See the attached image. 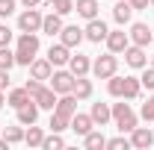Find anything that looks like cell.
I'll list each match as a JSON object with an SVG mask.
<instances>
[{
  "instance_id": "cell-14",
  "label": "cell",
  "mask_w": 154,
  "mask_h": 150,
  "mask_svg": "<svg viewBox=\"0 0 154 150\" xmlns=\"http://www.w3.org/2000/svg\"><path fill=\"white\" fill-rule=\"evenodd\" d=\"M51 74H54V65L48 62V56L45 59L36 56L30 62V76H33V79H42V82H45V79H51Z\"/></svg>"
},
{
  "instance_id": "cell-29",
  "label": "cell",
  "mask_w": 154,
  "mask_h": 150,
  "mask_svg": "<svg viewBox=\"0 0 154 150\" xmlns=\"http://www.w3.org/2000/svg\"><path fill=\"white\" fill-rule=\"evenodd\" d=\"M68 127H71V118H65V115H59V112L51 115V132H62V130H68Z\"/></svg>"
},
{
  "instance_id": "cell-37",
  "label": "cell",
  "mask_w": 154,
  "mask_h": 150,
  "mask_svg": "<svg viewBox=\"0 0 154 150\" xmlns=\"http://www.w3.org/2000/svg\"><path fill=\"white\" fill-rule=\"evenodd\" d=\"M139 115L145 118V121H154V103L148 100V103H142V109H139Z\"/></svg>"
},
{
  "instance_id": "cell-39",
  "label": "cell",
  "mask_w": 154,
  "mask_h": 150,
  "mask_svg": "<svg viewBox=\"0 0 154 150\" xmlns=\"http://www.w3.org/2000/svg\"><path fill=\"white\" fill-rule=\"evenodd\" d=\"M9 82H12V79H9V71H3V68H0V91H6V88H9Z\"/></svg>"
},
{
  "instance_id": "cell-5",
  "label": "cell",
  "mask_w": 154,
  "mask_h": 150,
  "mask_svg": "<svg viewBox=\"0 0 154 150\" xmlns=\"http://www.w3.org/2000/svg\"><path fill=\"white\" fill-rule=\"evenodd\" d=\"M42 21H45V15L38 12L36 6H33V9H24L18 15V30L21 33H38V30H42Z\"/></svg>"
},
{
  "instance_id": "cell-10",
  "label": "cell",
  "mask_w": 154,
  "mask_h": 150,
  "mask_svg": "<svg viewBox=\"0 0 154 150\" xmlns=\"http://www.w3.org/2000/svg\"><path fill=\"white\" fill-rule=\"evenodd\" d=\"M122 56H125V62H128V68H136V71H142V68L148 65L145 47H139V44H128V50H125Z\"/></svg>"
},
{
  "instance_id": "cell-45",
  "label": "cell",
  "mask_w": 154,
  "mask_h": 150,
  "mask_svg": "<svg viewBox=\"0 0 154 150\" xmlns=\"http://www.w3.org/2000/svg\"><path fill=\"white\" fill-rule=\"evenodd\" d=\"M151 65H154V56H151Z\"/></svg>"
},
{
  "instance_id": "cell-12",
  "label": "cell",
  "mask_w": 154,
  "mask_h": 150,
  "mask_svg": "<svg viewBox=\"0 0 154 150\" xmlns=\"http://www.w3.org/2000/svg\"><path fill=\"white\" fill-rule=\"evenodd\" d=\"M68 59H71V47H65L62 41H59V44H51V50H48V62H51L54 68L68 65Z\"/></svg>"
},
{
  "instance_id": "cell-46",
  "label": "cell",
  "mask_w": 154,
  "mask_h": 150,
  "mask_svg": "<svg viewBox=\"0 0 154 150\" xmlns=\"http://www.w3.org/2000/svg\"><path fill=\"white\" fill-rule=\"evenodd\" d=\"M151 6H154V0H151Z\"/></svg>"
},
{
  "instance_id": "cell-11",
  "label": "cell",
  "mask_w": 154,
  "mask_h": 150,
  "mask_svg": "<svg viewBox=\"0 0 154 150\" xmlns=\"http://www.w3.org/2000/svg\"><path fill=\"white\" fill-rule=\"evenodd\" d=\"M131 147H136V150L154 147V132L148 130V127H134V130H131Z\"/></svg>"
},
{
  "instance_id": "cell-21",
  "label": "cell",
  "mask_w": 154,
  "mask_h": 150,
  "mask_svg": "<svg viewBox=\"0 0 154 150\" xmlns=\"http://www.w3.org/2000/svg\"><path fill=\"white\" fill-rule=\"evenodd\" d=\"M113 18H116V24H131V18H134V6H131V0H119L113 6Z\"/></svg>"
},
{
  "instance_id": "cell-40",
  "label": "cell",
  "mask_w": 154,
  "mask_h": 150,
  "mask_svg": "<svg viewBox=\"0 0 154 150\" xmlns=\"http://www.w3.org/2000/svg\"><path fill=\"white\" fill-rule=\"evenodd\" d=\"M148 3H151V0H131L134 12H139V9H148Z\"/></svg>"
},
{
  "instance_id": "cell-3",
  "label": "cell",
  "mask_w": 154,
  "mask_h": 150,
  "mask_svg": "<svg viewBox=\"0 0 154 150\" xmlns=\"http://www.w3.org/2000/svg\"><path fill=\"white\" fill-rule=\"evenodd\" d=\"M113 121H116V127L122 132H131L136 127V112L131 109V103H113Z\"/></svg>"
},
{
  "instance_id": "cell-32",
  "label": "cell",
  "mask_w": 154,
  "mask_h": 150,
  "mask_svg": "<svg viewBox=\"0 0 154 150\" xmlns=\"http://www.w3.org/2000/svg\"><path fill=\"white\" fill-rule=\"evenodd\" d=\"M51 6H54V12H57V15H62V18L74 12V0H54Z\"/></svg>"
},
{
  "instance_id": "cell-18",
  "label": "cell",
  "mask_w": 154,
  "mask_h": 150,
  "mask_svg": "<svg viewBox=\"0 0 154 150\" xmlns=\"http://www.w3.org/2000/svg\"><path fill=\"white\" fill-rule=\"evenodd\" d=\"M77 103H80V100H77L71 91H68V94H59V97H57V109H54V112L65 115V118H71V115L77 112Z\"/></svg>"
},
{
  "instance_id": "cell-2",
  "label": "cell",
  "mask_w": 154,
  "mask_h": 150,
  "mask_svg": "<svg viewBox=\"0 0 154 150\" xmlns=\"http://www.w3.org/2000/svg\"><path fill=\"white\" fill-rule=\"evenodd\" d=\"M38 33H21L18 36V47H15V62L30 68V62L38 56Z\"/></svg>"
},
{
  "instance_id": "cell-28",
  "label": "cell",
  "mask_w": 154,
  "mask_h": 150,
  "mask_svg": "<svg viewBox=\"0 0 154 150\" xmlns=\"http://www.w3.org/2000/svg\"><path fill=\"white\" fill-rule=\"evenodd\" d=\"M42 147H45V150H62V147H65V138H62L59 132H51V135H45Z\"/></svg>"
},
{
  "instance_id": "cell-27",
  "label": "cell",
  "mask_w": 154,
  "mask_h": 150,
  "mask_svg": "<svg viewBox=\"0 0 154 150\" xmlns=\"http://www.w3.org/2000/svg\"><path fill=\"white\" fill-rule=\"evenodd\" d=\"M42 141H45V132H42V127L30 124V130L24 132V144H27V147H42Z\"/></svg>"
},
{
  "instance_id": "cell-4",
  "label": "cell",
  "mask_w": 154,
  "mask_h": 150,
  "mask_svg": "<svg viewBox=\"0 0 154 150\" xmlns=\"http://www.w3.org/2000/svg\"><path fill=\"white\" fill-rule=\"evenodd\" d=\"M116 71H119V59H116V53H104V56H98L95 62H92V74H95L98 79H110Z\"/></svg>"
},
{
  "instance_id": "cell-13",
  "label": "cell",
  "mask_w": 154,
  "mask_h": 150,
  "mask_svg": "<svg viewBox=\"0 0 154 150\" xmlns=\"http://www.w3.org/2000/svg\"><path fill=\"white\" fill-rule=\"evenodd\" d=\"M57 97H59V94L54 91L51 85H42V88H38L36 94H33V100L38 103V109H51V112L57 109Z\"/></svg>"
},
{
  "instance_id": "cell-26",
  "label": "cell",
  "mask_w": 154,
  "mask_h": 150,
  "mask_svg": "<svg viewBox=\"0 0 154 150\" xmlns=\"http://www.w3.org/2000/svg\"><path fill=\"white\" fill-rule=\"evenodd\" d=\"M83 144H86V150H104L107 147V138H104L101 130H89L83 135Z\"/></svg>"
},
{
  "instance_id": "cell-17",
  "label": "cell",
  "mask_w": 154,
  "mask_h": 150,
  "mask_svg": "<svg viewBox=\"0 0 154 150\" xmlns=\"http://www.w3.org/2000/svg\"><path fill=\"white\" fill-rule=\"evenodd\" d=\"M92 121H95V127H107L110 121H113V106H107V103H92Z\"/></svg>"
},
{
  "instance_id": "cell-7",
  "label": "cell",
  "mask_w": 154,
  "mask_h": 150,
  "mask_svg": "<svg viewBox=\"0 0 154 150\" xmlns=\"http://www.w3.org/2000/svg\"><path fill=\"white\" fill-rule=\"evenodd\" d=\"M131 44H139V47H148L154 41V33H151V27L148 24H142V21H136V24H131Z\"/></svg>"
},
{
  "instance_id": "cell-9",
  "label": "cell",
  "mask_w": 154,
  "mask_h": 150,
  "mask_svg": "<svg viewBox=\"0 0 154 150\" xmlns=\"http://www.w3.org/2000/svg\"><path fill=\"white\" fill-rule=\"evenodd\" d=\"M128 44H131V36H128L125 30H110V33H107V50H110V53H116V56L125 53Z\"/></svg>"
},
{
  "instance_id": "cell-30",
  "label": "cell",
  "mask_w": 154,
  "mask_h": 150,
  "mask_svg": "<svg viewBox=\"0 0 154 150\" xmlns=\"http://www.w3.org/2000/svg\"><path fill=\"white\" fill-rule=\"evenodd\" d=\"M12 65H18L15 62V50H9V44H6V47H0V68L12 71Z\"/></svg>"
},
{
  "instance_id": "cell-25",
  "label": "cell",
  "mask_w": 154,
  "mask_h": 150,
  "mask_svg": "<svg viewBox=\"0 0 154 150\" xmlns=\"http://www.w3.org/2000/svg\"><path fill=\"white\" fill-rule=\"evenodd\" d=\"M30 100H33V94L27 91L24 85H21V88H12L9 97H6V103H9L12 109H21V106H24V103H30Z\"/></svg>"
},
{
  "instance_id": "cell-41",
  "label": "cell",
  "mask_w": 154,
  "mask_h": 150,
  "mask_svg": "<svg viewBox=\"0 0 154 150\" xmlns=\"http://www.w3.org/2000/svg\"><path fill=\"white\" fill-rule=\"evenodd\" d=\"M24 3V9H33V6H38V3H45V0H21Z\"/></svg>"
},
{
  "instance_id": "cell-43",
  "label": "cell",
  "mask_w": 154,
  "mask_h": 150,
  "mask_svg": "<svg viewBox=\"0 0 154 150\" xmlns=\"http://www.w3.org/2000/svg\"><path fill=\"white\" fill-rule=\"evenodd\" d=\"M148 100H151V103H154V91H151V97H148Z\"/></svg>"
},
{
  "instance_id": "cell-19",
  "label": "cell",
  "mask_w": 154,
  "mask_h": 150,
  "mask_svg": "<svg viewBox=\"0 0 154 150\" xmlns=\"http://www.w3.org/2000/svg\"><path fill=\"white\" fill-rule=\"evenodd\" d=\"M98 9H101L98 0H74V12L80 15V18H86V21L98 18Z\"/></svg>"
},
{
  "instance_id": "cell-42",
  "label": "cell",
  "mask_w": 154,
  "mask_h": 150,
  "mask_svg": "<svg viewBox=\"0 0 154 150\" xmlns=\"http://www.w3.org/2000/svg\"><path fill=\"white\" fill-rule=\"evenodd\" d=\"M3 103H6V97H3V91H0V109H3Z\"/></svg>"
},
{
  "instance_id": "cell-6",
  "label": "cell",
  "mask_w": 154,
  "mask_h": 150,
  "mask_svg": "<svg viewBox=\"0 0 154 150\" xmlns=\"http://www.w3.org/2000/svg\"><path fill=\"white\" fill-rule=\"evenodd\" d=\"M48 82H51V88H54L57 94H68L71 88H74V74H71V71H65V68H57V71L51 74Z\"/></svg>"
},
{
  "instance_id": "cell-38",
  "label": "cell",
  "mask_w": 154,
  "mask_h": 150,
  "mask_svg": "<svg viewBox=\"0 0 154 150\" xmlns=\"http://www.w3.org/2000/svg\"><path fill=\"white\" fill-rule=\"evenodd\" d=\"M24 88H27V91H30V94H36L38 88H42V79H33V76H30V79L24 82Z\"/></svg>"
},
{
  "instance_id": "cell-16",
  "label": "cell",
  "mask_w": 154,
  "mask_h": 150,
  "mask_svg": "<svg viewBox=\"0 0 154 150\" xmlns=\"http://www.w3.org/2000/svg\"><path fill=\"white\" fill-rule=\"evenodd\" d=\"M83 38H86V36H83V30L74 27V24H71V27H62V33H59V41H62L65 47H71V50H74Z\"/></svg>"
},
{
  "instance_id": "cell-44",
  "label": "cell",
  "mask_w": 154,
  "mask_h": 150,
  "mask_svg": "<svg viewBox=\"0 0 154 150\" xmlns=\"http://www.w3.org/2000/svg\"><path fill=\"white\" fill-rule=\"evenodd\" d=\"M45 3H48V6H51V3H54V0H45Z\"/></svg>"
},
{
  "instance_id": "cell-34",
  "label": "cell",
  "mask_w": 154,
  "mask_h": 150,
  "mask_svg": "<svg viewBox=\"0 0 154 150\" xmlns=\"http://www.w3.org/2000/svg\"><path fill=\"white\" fill-rule=\"evenodd\" d=\"M107 147L110 150H128L131 147V138H125V132H122L119 138H107Z\"/></svg>"
},
{
  "instance_id": "cell-35",
  "label": "cell",
  "mask_w": 154,
  "mask_h": 150,
  "mask_svg": "<svg viewBox=\"0 0 154 150\" xmlns=\"http://www.w3.org/2000/svg\"><path fill=\"white\" fill-rule=\"evenodd\" d=\"M15 12V0H0V18H9Z\"/></svg>"
},
{
  "instance_id": "cell-23",
  "label": "cell",
  "mask_w": 154,
  "mask_h": 150,
  "mask_svg": "<svg viewBox=\"0 0 154 150\" xmlns=\"http://www.w3.org/2000/svg\"><path fill=\"white\" fill-rule=\"evenodd\" d=\"M68 71H71L74 76H86L89 71H92L89 56H80V53H77V56H71V59H68Z\"/></svg>"
},
{
  "instance_id": "cell-24",
  "label": "cell",
  "mask_w": 154,
  "mask_h": 150,
  "mask_svg": "<svg viewBox=\"0 0 154 150\" xmlns=\"http://www.w3.org/2000/svg\"><path fill=\"white\" fill-rule=\"evenodd\" d=\"M77 100H89L92 97V79H86V76H74V88H71Z\"/></svg>"
},
{
  "instance_id": "cell-22",
  "label": "cell",
  "mask_w": 154,
  "mask_h": 150,
  "mask_svg": "<svg viewBox=\"0 0 154 150\" xmlns=\"http://www.w3.org/2000/svg\"><path fill=\"white\" fill-rule=\"evenodd\" d=\"M62 15H57V12H51V15H45V21H42V33H48V36L54 38V36H59L62 33Z\"/></svg>"
},
{
  "instance_id": "cell-31",
  "label": "cell",
  "mask_w": 154,
  "mask_h": 150,
  "mask_svg": "<svg viewBox=\"0 0 154 150\" xmlns=\"http://www.w3.org/2000/svg\"><path fill=\"white\" fill-rule=\"evenodd\" d=\"M3 138L9 144H18V141H24V130L21 127H3Z\"/></svg>"
},
{
  "instance_id": "cell-1",
  "label": "cell",
  "mask_w": 154,
  "mask_h": 150,
  "mask_svg": "<svg viewBox=\"0 0 154 150\" xmlns=\"http://www.w3.org/2000/svg\"><path fill=\"white\" fill-rule=\"evenodd\" d=\"M107 91H110V97H119V100H136V97L142 94V82H139V76H119V74H113L107 79Z\"/></svg>"
},
{
  "instance_id": "cell-8",
  "label": "cell",
  "mask_w": 154,
  "mask_h": 150,
  "mask_svg": "<svg viewBox=\"0 0 154 150\" xmlns=\"http://www.w3.org/2000/svg\"><path fill=\"white\" fill-rule=\"evenodd\" d=\"M107 33H110V27H107L101 18H92L89 24H86V30H83L86 41H92V44H101V41H107Z\"/></svg>"
},
{
  "instance_id": "cell-15",
  "label": "cell",
  "mask_w": 154,
  "mask_h": 150,
  "mask_svg": "<svg viewBox=\"0 0 154 150\" xmlns=\"http://www.w3.org/2000/svg\"><path fill=\"white\" fill-rule=\"evenodd\" d=\"M18 112V124L21 127H30V124H36L38 121V103L36 100H30V103H24L21 109H15Z\"/></svg>"
},
{
  "instance_id": "cell-36",
  "label": "cell",
  "mask_w": 154,
  "mask_h": 150,
  "mask_svg": "<svg viewBox=\"0 0 154 150\" xmlns=\"http://www.w3.org/2000/svg\"><path fill=\"white\" fill-rule=\"evenodd\" d=\"M9 41H12V30H9L6 24H0V47H6Z\"/></svg>"
},
{
  "instance_id": "cell-33",
  "label": "cell",
  "mask_w": 154,
  "mask_h": 150,
  "mask_svg": "<svg viewBox=\"0 0 154 150\" xmlns=\"http://www.w3.org/2000/svg\"><path fill=\"white\" fill-rule=\"evenodd\" d=\"M139 82H142V88H148V91H154V65L148 68H142V76H139Z\"/></svg>"
},
{
  "instance_id": "cell-20",
  "label": "cell",
  "mask_w": 154,
  "mask_h": 150,
  "mask_svg": "<svg viewBox=\"0 0 154 150\" xmlns=\"http://www.w3.org/2000/svg\"><path fill=\"white\" fill-rule=\"evenodd\" d=\"M71 130H74L77 135H86L89 130H95V121H92V115L74 112V115H71Z\"/></svg>"
}]
</instances>
